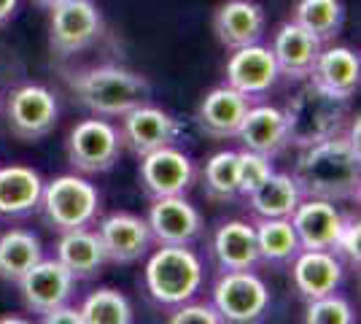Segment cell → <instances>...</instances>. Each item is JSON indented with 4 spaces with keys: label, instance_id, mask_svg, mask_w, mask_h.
Segmentation results:
<instances>
[{
    "label": "cell",
    "instance_id": "obj_32",
    "mask_svg": "<svg viewBox=\"0 0 361 324\" xmlns=\"http://www.w3.org/2000/svg\"><path fill=\"white\" fill-rule=\"evenodd\" d=\"M272 173L275 170H272L270 157L256 155V152H248V149L238 152V195L248 198L254 189H259L270 179Z\"/></svg>",
    "mask_w": 361,
    "mask_h": 324
},
{
    "label": "cell",
    "instance_id": "obj_15",
    "mask_svg": "<svg viewBox=\"0 0 361 324\" xmlns=\"http://www.w3.org/2000/svg\"><path fill=\"white\" fill-rule=\"evenodd\" d=\"M278 73L275 57L267 47L251 44V47L235 49L232 57L226 60V87H232L243 97L254 100L272 90Z\"/></svg>",
    "mask_w": 361,
    "mask_h": 324
},
{
    "label": "cell",
    "instance_id": "obj_6",
    "mask_svg": "<svg viewBox=\"0 0 361 324\" xmlns=\"http://www.w3.org/2000/svg\"><path fill=\"white\" fill-rule=\"evenodd\" d=\"M213 308L224 324H259L270 311V289L254 270L221 273L213 287Z\"/></svg>",
    "mask_w": 361,
    "mask_h": 324
},
{
    "label": "cell",
    "instance_id": "obj_35",
    "mask_svg": "<svg viewBox=\"0 0 361 324\" xmlns=\"http://www.w3.org/2000/svg\"><path fill=\"white\" fill-rule=\"evenodd\" d=\"M167 324H224L219 319V313L208 303H183L173 311V316L167 319Z\"/></svg>",
    "mask_w": 361,
    "mask_h": 324
},
{
    "label": "cell",
    "instance_id": "obj_11",
    "mask_svg": "<svg viewBox=\"0 0 361 324\" xmlns=\"http://www.w3.org/2000/svg\"><path fill=\"white\" fill-rule=\"evenodd\" d=\"M137 179L151 200L176 198V195H183L195 181V162L176 146H165L140 157Z\"/></svg>",
    "mask_w": 361,
    "mask_h": 324
},
{
    "label": "cell",
    "instance_id": "obj_10",
    "mask_svg": "<svg viewBox=\"0 0 361 324\" xmlns=\"http://www.w3.org/2000/svg\"><path fill=\"white\" fill-rule=\"evenodd\" d=\"M119 138L121 146H127L135 157H146L157 149L176 146L180 138V122L162 108L143 103L121 116Z\"/></svg>",
    "mask_w": 361,
    "mask_h": 324
},
{
    "label": "cell",
    "instance_id": "obj_3",
    "mask_svg": "<svg viewBox=\"0 0 361 324\" xmlns=\"http://www.w3.org/2000/svg\"><path fill=\"white\" fill-rule=\"evenodd\" d=\"M348 103L343 97L324 92L313 81H307L283 108L288 146H313L318 140L334 138L343 133L348 119Z\"/></svg>",
    "mask_w": 361,
    "mask_h": 324
},
{
    "label": "cell",
    "instance_id": "obj_28",
    "mask_svg": "<svg viewBox=\"0 0 361 324\" xmlns=\"http://www.w3.org/2000/svg\"><path fill=\"white\" fill-rule=\"evenodd\" d=\"M44 260V248L38 235L30 230H8L0 235V278L8 284H19V278L32 265Z\"/></svg>",
    "mask_w": 361,
    "mask_h": 324
},
{
    "label": "cell",
    "instance_id": "obj_23",
    "mask_svg": "<svg viewBox=\"0 0 361 324\" xmlns=\"http://www.w3.org/2000/svg\"><path fill=\"white\" fill-rule=\"evenodd\" d=\"M57 263L75 278V281H90L97 278L106 260V248L100 244L97 230L81 227V230L60 232L57 241Z\"/></svg>",
    "mask_w": 361,
    "mask_h": 324
},
{
    "label": "cell",
    "instance_id": "obj_19",
    "mask_svg": "<svg viewBox=\"0 0 361 324\" xmlns=\"http://www.w3.org/2000/svg\"><path fill=\"white\" fill-rule=\"evenodd\" d=\"M291 284L307 303L334 294L343 284V263L331 251H305L291 260Z\"/></svg>",
    "mask_w": 361,
    "mask_h": 324
},
{
    "label": "cell",
    "instance_id": "obj_37",
    "mask_svg": "<svg viewBox=\"0 0 361 324\" xmlns=\"http://www.w3.org/2000/svg\"><path fill=\"white\" fill-rule=\"evenodd\" d=\"M16 6H19V0H0V28L6 22H11V16L16 14Z\"/></svg>",
    "mask_w": 361,
    "mask_h": 324
},
{
    "label": "cell",
    "instance_id": "obj_18",
    "mask_svg": "<svg viewBox=\"0 0 361 324\" xmlns=\"http://www.w3.org/2000/svg\"><path fill=\"white\" fill-rule=\"evenodd\" d=\"M324 44L316 35L302 30L297 22H283L278 30L272 32V57L278 65V73L288 78H307Z\"/></svg>",
    "mask_w": 361,
    "mask_h": 324
},
{
    "label": "cell",
    "instance_id": "obj_1",
    "mask_svg": "<svg viewBox=\"0 0 361 324\" xmlns=\"http://www.w3.org/2000/svg\"><path fill=\"white\" fill-rule=\"evenodd\" d=\"M359 160L361 152L340 133L334 138L305 146L291 179L307 200H356L361 184Z\"/></svg>",
    "mask_w": 361,
    "mask_h": 324
},
{
    "label": "cell",
    "instance_id": "obj_17",
    "mask_svg": "<svg viewBox=\"0 0 361 324\" xmlns=\"http://www.w3.org/2000/svg\"><path fill=\"white\" fill-rule=\"evenodd\" d=\"M343 219L345 216L334 208V203L307 200V198H302L294 214L288 216L305 251H331L343 227Z\"/></svg>",
    "mask_w": 361,
    "mask_h": 324
},
{
    "label": "cell",
    "instance_id": "obj_39",
    "mask_svg": "<svg viewBox=\"0 0 361 324\" xmlns=\"http://www.w3.org/2000/svg\"><path fill=\"white\" fill-rule=\"evenodd\" d=\"M0 324H32V322L22 319V316H3V319H0Z\"/></svg>",
    "mask_w": 361,
    "mask_h": 324
},
{
    "label": "cell",
    "instance_id": "obj_34",
    "mask_svg": "<svg viewBox=\"0 0 361 324\" xmlns=\"http://www.w3.org/2000/svg\"><path fill=\"white\" fill-rule=\"evenodd\" d=\"M359 241H361L359 219L345 216V219H343V227H340V235H337V241H334L331 254H334L340 263H348V265H353V268H359V263H361Z\"/></svg>",
    "mask_w": 361,
    "mask_h": 324
},
{
    "label": "cell",
    "instance_id": "obj_21",
    "mask_svg": "<svg viewBox=\"0 0 361 324\" xmlns=\"http://www.w3.org/2000/svg\"><path fill=\"white\" fill-rule=\"evenodd\" d=\"M310 81L321 87L324 92L350 100L361 81V60L356 52L348 47H326L321 49L316 65L310 71Z\"/></svg>",
    "mask_w": 361,
    "mask_h": 324
},
{
    "label": "cell",
    "instance_id": "obj_9",
    "mask_svg": "<svg viewBox=\"0 0 361 324\" xmlns=\"http://www.w3.org/2000/svg\"><path fill=\"white\" fill-rule=\"evenodd\" d=\"M60 119V106L51 90L41 84H25L11 92L8 97V127L19 140H35L46 138Z\"/></svg>",
    "mask_w": 361,
    "mask_h": 324
},
{
    "label": "cell",
    "instance_id": "obj_31",
    "mask_svg": "<svg viewBox=\"0 0 361 324\" xmlns=\"http://www.w3.org/2000/svg\"><path fill=\"white\" fill-rule=\"evenodd\" d=\"M202 189L216 203H229L238 198V152H219L205 162Z\"/></svg>",
    "mask_w": 361,
    "mask_h": 324
},
{
    "label": "cell",
    "instance_id": "obj_8",
    "mask_svg": "<svg viewBox=\"0 0 361 324\" xmlns=\"http://www.w3.org/2000/svg\"><path fill=\"white\" fill-rule=\"evenodd\" d=\"M121 138L119 130L108 119H84L71 130L68 136V162L78 173H108L119 162Z\"/></svg>",
    "mask_w": 361,
    "mask_h": 324
},
{
    "label": "cell",
    "instance_id": "obj_26",
    "mask_svg": "<svg viewBox=\"0 0 361 324\" xmlns=\"http://www.w3.org/2000/svg\"><path fill=\"white\" fill-rule=\"evenodd\" d=\"M256 248H259V263L286 268L291 260L302 251L297 232L288 219H259L254 224Z\"/></svg>",
    "mask_w": 361,
    "mask_h": 324
},
{
    "label": "cell",
    "instance_id": "obj_33",
    "mask_svg": "<svg viewBox=\"0 0 361 324\" xmlns=\"http://www.w3.org/2000/svg\"><path fill=\"white\" fill-rule=\"evenodd\" d=\"M305 324H356L353 308L345 297L340 294H326L307 303L305 311Z\"/></svg>",
    "mask_w": 361,
    "mask_h": 324
},
{
    "label": "cell",
    "instance_id": "obj_25",
    "mask_svg": "<svg viewBox=\"0 0 361 324\" xmlns=\"http://www.w3.org/2000/svg\"><path fill=\"white\" fill-rule=\"evenodd\" d=\"M44 195L41 176L27 165L0 168V216L19 219L38 211Z\"/></svg>",
    "mask_w": 361,
    "mask_h": 324
},
{
    "label": "cell",
    "instance_id": "obj_27",
    "mask_svg": "<svg viewBox=\"0 0 361 324\" xmlns=\"http://www.w3.org/2000/svg\"><path fill=\"white\" fill-rule=\"evenodd\" d=\"M302 195L288 173H272L264 184L248 195V208L259 219H288Z\"/></svg>",
    "mask_w": 361,
    "mask_h": 324
},
{
    "label": "cell",
    "instance_id": "obj_22",
    "mask_svg": "<svg viewBox=\"0 0 361 324\" xmlns=\"http://www.w3.org/2000/svg\"><path fill=\"white\" fill-rule=\"evenodd\" d=\"M235 138L243 143V149L272 160L288 146L283 111L275 106H248Z\"/></svg>",
    "mask_w": 361,
    "mask_h": 324
},
{
    "label": "cell",
    "instance_id": "obj_5",
    "mask_svg": "<svg viewBox=\"0 0 361 324\" xmlns=\"http://www.w3.org/2000/svg\"><path fill=\"white\" fill-rule=\"evenodd\" d=\"M38 208L51 230H81V227H92V222L97 219L100 192L87 179H81L75 173H65V176H57L49 184H44Z\"/></svg>",
    "mask_w": 361,
    "mask_h": 324
},
{
    "label": "cell",
    "instance_id": "obj_20",
    "mask_svg": "<svg viewBox=\"0 0 361 324\" xmlns=\"http://www.w3.org/2000/svg\"><path fill=\"white\" fill-rule=\"evenodd\" d=\"M248 106H251V100L235 92L232 87H226V84L216 87L202 97V103L197 108V124L205 136L216 140L235 138Z\"/></svg>",
    "mask_w": 361,
    "mask_h": 324
},
{
    "label": "cell",
    "instance_id": "obj_16",
    "mask_svg": "<svg viewBox=\"0 0 361 324\" xmlns=\"http://www.w3.org/2000/svg\"><path fill=\"white\" fill-rule=\"evenodd\" d=\"M267 28L264 8L254 0H226L213 14V32L226 49H243L259 44Z\"/></svg>",
    "mask_w": 361,
    "mask_h": 324
},
{
    "label": "cell",
    "instance_id": "obj_29",
    "mask_svg": "<svg viewBox=\"0 0 361 324\" xmlns=\"http://www.w3.org/2000/svg\"><path fill=\"white\" fill-rule=\"evenodd\" d=\"M291 22L316 35L321 44H329L345 25V6L343 0H300L291 11Z\"/></svg>",
    "mask_w": 361,
    "mask_h": 324
},
{
    "label": "cell",
    "instance_id": "obj_14",
    "mask_svg": "<svg viewBox=\"0 0 361 324\" xmlns=\"http://www.w3.org/2000/svg\"><path fill=\"white\" fill-rule=\"evenodd\" d=\"M97 235L106 248V260L114 265H133L149 254V224H146V219L135 214L119 211V214L106 216L97 224Z\"/></svg>",
    "mask_w": 361,
    "mask_h": 324
},
{
    "label": "cell",
    "instance_id": "obj_36",
    "mask_svg": "<svg viewBox=\"0 0 361 324\" xmlns=\"http://www.w3.org/2000/svg\"><path fill=\"white\" fill-rule=\"evenodd\" d=\"M41 324H84V319H81V311L73 306H60V308L44 313Z\"/></svg>",
    "mask_w": 361,
    "mask_h": 324
},
{
    "label": "cell",
    "instance_id": "obj_30",
    "mask_svg": "<svg viewBox=\"0 0 361 324\" xmlns=\"http://www.w3.org/2000/svg\"><path fill=\"white\" fill-rule=\"evenodd\" d=\"M84 324H135V313L130 300L116 289H97L81 306Z\"/></svg>",
    "mask_w": 361,
    "mask_h": 324
},
{
    "label": "cell",
    "instance_id": "obj_2",
    "mask_svg": "<svg viewBox=\"0 0 361 324\" xmlns=\"http://www.w3.org/2000/svg\"><path fill=\"white\" fill-rule=\"evenodd\" d=\"M71 90L75 92L78 103L100 119L124 116L133 108L151 100L149 78L119 65H97L75 73L71 78Z\"/></svg>",
    "mask_w": 361,
    "mask_h": 324
},
{
    "label": "cell",
    "instance_id": "obj_13",
    "mask_svg": "<svg viewBox=\"0 0 361 324\" xmlns=\"http://www.w3.org/2000/svg\"><path fill=\"white\" fill-rule=\"evenodd\" d=\"M19 292L25 306L44 316L49 311L68 306V300L73 297L75 278L62 268L57 260H41L38 265H32L25 276L19 278Z\"/></svg>",
    "mask_w": 361,
    "mask_h": 324
},
{
    "label": "cell",
    "instance_id": "obj_12",
    "mask_svg": "<svg viewBox=\"0 0 361 324\" xmlns=\"http://www.w3.org/2000/svg\"><path fill=\"white\" fill-rule=\"evenodd\" d=\"M151 241L159 246H189L202 232V216L183 195L176 198H157L149 208Z\"/></svg>",
    "mask_w": 361,
    "mask_h": 324
},
{
    "label": "cell",
    "instance_id": "obj_4",
    "mask_svg": "<svg viewBox=\"0 0 361 324\" xmlns=\"http://www.w3.org/2000/svg\"><path fill=\"white\" fill-rule=\"evenodd\" d=\"M146 292L157 306L178 308L202 287V263L189 246H159L143 270Z\"/></svg>",
    "mask_w": 361,
    "mask_h": 324
},
{
    "label": "cell",
    "instance_id": "obj_38",
    "mask_svg": "<svg viewBox=\"0 0 361 324\" xmlns=\"http://www.w3.org/2000/svg\"><path fill=\"white\" fill-rule=\"evenodd\" d=\"M32 3H35V6H41V8H49V11H51L54 6H60V3H65V0H32Z\"/></svg>",
    "mask_w": 361,
    "mask_h": 324
},
{
    "label": "cell",
    "instance_id": "obj_24",
    "mask_svg": "<svg viewBox=\"0 0 361 324\" xmlns=\"http://www.w3.org/2000/svg\"><path fill=\"white\" fill-rule=\"evenodd\" d=\"M213 260L221 268V273L232 270H254L259 265V248H256L254 224L232 219L224 222L213 235Z\"/></svg>",
    "mask_w": 361,
    "mask_h": 324
},
{
    "label": "cell",
    "instance_id": "obj_7",
    "mask_svg": "<svg viewBox=\"0 0 361 324\" xmlns=\"http://www.w3.org/2000/svg\"><path fill=\"white\" fill-rule=\"evenodd\" d=\"M103 35V16L92 0H65L51 8L49 47L60 57L90 49Z\"/></svg>",
    "mask_w": 361,
    "mask_h": 324
}]
</instances>
